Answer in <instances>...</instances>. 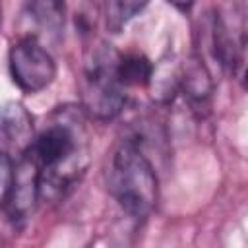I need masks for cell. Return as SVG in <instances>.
Instances as JSON below:
<instances>
[{"label":"cell","instance_id":"5b68a950","mask_svg":"<svg viewBox=\"0 0 248 248\" xmlns=\"http://www.w3.org/2000/svg\"><path fill=\"white\" fill-rule=\"evenodd\" d=\"M35 138L33 118L19 103H8L0 108V149L16 161L21 159Z\"/></svg>","mask_w":248,"mask_h":248},{"label":"cell","instance_id":"8fae6325","mask_svg":"<svg viewBox=\"0 0 248 248\" xmlns=\"http://www.w3.org/2000/svg\"><path fill=\"white\" fill-rule=\"evenodd\" d=\"M149 0H105V19L112 33H118L130 19H134Z\"/></svg>","mask_w":248,"mask_h":248},{"label":"cell","instance_id":"4fadbf2b","mask_svg":"<svg viewBox=\"0 0 248 248\" xmlns=\"http://www.w3.org/2000/svg\"><path fill=\"white\" fill-rule=\"evenodd\" d=\"M169 4H172L174 8H178V10H182V12H186V10H190L192 6H194V2L196 0H167Z\"/></svg>","mask_w":248,"mask_h":248},{"label":"cell","instance_id":"7a4b0ae2","mask_svg":"<svg viewBox=\"0 0 248 248\" xmlns=\"http://www.w3.org/2000/svg\"><path fill=\"white\" fill-rule=\"evenodd\" d=\"M108 190L134 219L147 217L157 203V174L138 141L126 140L114 151Z\"/></svg>","mask_w":248,"mask_h":248},{"label":"cell","instance_id":"52a82bcc","mask_svg":"<svg viewBox=\"0 0 248 248\" xmlns=\"http://www.w3.org/2000/svg\"><path fill=\"white\" fill-rule=\"evenodd\" d=\"M211 76L202 56H192L180 66V87L178 93H182L192 107L194 112L203 116L209 110L211 101Z\"/></svg>","mask_w":248,"mask_h":248},{"label":"cell","instance_id":"9c48e42d","mask_svg":"<svg viewBox=\"0 0 248 248\" xmlns=\"http://www.w3.org/2000/svg\"><path fill=\"white\" fill-rule=\"evenodd\" d=\"M153 72V64L141 52H118L116 60V76L124 87H143L149 83Z\"/></svg>","mask_w":248,"mask_h":248},{"label":"cell","instance_id":"277c9868","mask_svg":"<svg viewBox=\"0 0 248 248\" xmlns=\"http://www.w3.org/2000/svg\"><path fill=\"white\" fill-rule=\"evenodd\" d=\"M10 72L14 83L21 91L37 93L52 83L56 64L50 52L35 37H23L10 48Z\"/></svg>","mask_w":248,"mask_h":248},{"label":"cell","instance_id":"7c38bea8","mask_svg":"<svg viewBox=\"0 0 248 248\" xmlns=\"http://www.w3.org/2000/svg\"><path fill=\"white\" fill-rule=\"evenodd\" d=\"M16 180V159L0 149V207H6Z\"/></svg>","mask_w":248,"mask_h":248},{"label":"cell","instance_id":"30bf717a","mask_svg":"<svg viewBox=\"0 0 248 248\" xmlns=\"http://www.w3.org/2000/svg\"><path fill=\"white\" fill-rule=\"evenodd\" d=\"M31 19L48 33H58L64 27V0H31Z\"/></svg>","mask_w":248,"mask_h":248},{"label":"cell","instance_id":"8992f818","mask_svg":"<svg viewBox=\"0 0 248 248\" xmlns=\"http://www.w3.org/2000/svg\"><path fill=\"white\" fill-rule=\"evenodd\" d=\"M39 170L29 155H23L16 161V180L10 194V200L6 203V209L14 221H23L35 207V200L39 198V186H37Z\"/></svg>","mask_w":248,"mask_h":248},{"label":"cell","instance_id":"6da1fadb","mask_svg":"<svg viewBox=\"0 0 248 248\" xmlns=\"http://www.w3.org/2000/svg\"><path fill=\"white\" fill-rule=\"evenodd\" d=\"M83 120V108L60 107L33 138L25 155L31 157L39 170L41 200L60 202L83 176L89 165V140Z\"/></svg>","mask_w":248,"mask_h":248},{"label":"cell","instance_id":"3957f363","mask_svg":"<svg viewBox=\"0 0 248 248\" xmlns=\"http://www.w3.org/2000/svg\"><path fill=\"white\" fill-rule=\"evenodd\" d=\"M118 52L105 43L91 50L81 83V108L97 120H110L126 105L124 85L116 76Z\"/></svg>","mask_w":248,"mask_h":248},{"label":"cell","instance_id":"ba28073f","mask_svg":"<svg viewBox=\"0 0 248 248\" xmlns=\"http://www.w3.org/2000/svg\"><path fill=\"white\" fill-rule=\"evenodd\" d=\"M180 66L174 58H163L157 66H153L149 78V91L157 103H170L180 87Z\"/></svg>","mask_w":248,"mask_h":248}]
</instances>
